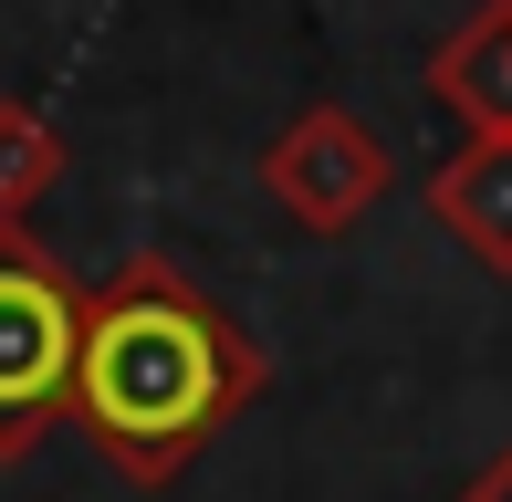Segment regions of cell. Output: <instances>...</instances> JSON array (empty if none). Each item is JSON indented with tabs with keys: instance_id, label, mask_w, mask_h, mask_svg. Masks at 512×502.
Wrapping results in <instances>:
<instances>
[{
	"instance_id": "1",
	"label": "cell",
	"mask_w": 512,
	"mask_h": 502,
	"mask_svg": "<svg viewBox=\"0 0 512 502\" xmlns=\"http://www.w3.org/2000/svg\"><path fill=\"white\" fill-rule=\"evenodd\" d=\"M262 387H272V356L178 262L136 251L105 293H84V356H74V408L63 419L126 482H178Z\"/></svg>"
},
{
	"instance_id": "2",
	"label": "cell",
	"mask_w": 512,
	"mask_h": 502,
	"mask_svg": "<svg viewBox=\"0 0 512 502\" xmlns=\"http://www.w3.org/2000/svg\"><path fill=\"white\" fill-rule=\"evenodd\" d=\"M74 356H84V293L32 241V220H11L0 231V471L32 461L42 429L74 408Z\"/></svg>"
},
{
	"instance_id": "3",
	"label": "cell",
	"mask_w": 512,
	"mask_h": 502,
	"mask_svg": "<svg viewBox=\"0 0 512 502\" xmlns=\"http://www.w3.org/2000/svg\"><path fill=\"white\" fill-rule=\"evenodd\" d=\"M387 178H398V157H387V136L366 116H345V105H304L283 136L262 147V189L283 220H304V231H356L366 210L387 199Z\"/></svg>"
},
{
	"instance_id": "4",
	"label": "cell",
	"mask_w": 512,
	"mask_h": 502,
	"mask_svg": "<svg viewBox=\"0 0 512 502\" xmlns=\"http://www.w3.org/2000/svg\"><path fill=\"white\" fill-rule=\"evenodd\" d=\"M429 220L471 251L481 272H512V136H471L429 168Z\"/></svg>"
},
{
	"instance_id": "5",
	"label": "cell",
	"mask_w": 512,
	"mask_h": 502,
	"mask_svg": "<svg viewBox=\"0 0 512 502\" xmlns=\"http://www.w3.org/2000/svg\"><path fill=\"white\" fill-rule=\"evenodd\" d=\"M429 95L471 136H512V0H481V11L429 53Z\"/></svg>"
},
{
	"instance_id": "6",
	"label": "cell",
	"mask_w": 512,
	"mask_h": 502,
	"mask_svg": "<svg viewBox=\"0 0 512 502\" xmlns=\"http://www.w3.org/2000/svg\"><path fill=\"white\" fill-rule=\"evenodd\" d=\"M63 178V136L42 105H0V231L11 220H32V199Z\"/></svg>"
},
{
	"instance_id": "7",
	"label": "cell",
	"mask_w": 512,
	"mask_h": 502,
	"mask_svg": "<svg viewBox=\"0 0 512 502\" xmlns=\"http://www.w3.org/2000/svg\"><path fill=\"white\" fill-rule=\"evenodd\" d=\"M460 502H512V450H492V461L471 471V492H460Z\"/></svg>"
}]
</instances>
